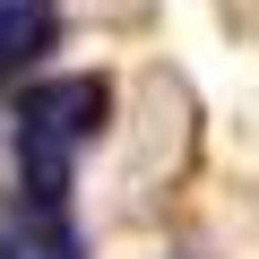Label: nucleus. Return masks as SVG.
Segmentation results:
<instances>
[{
  "instance_id": "1",
  "label": "nucleus",
  "mask_w": 259,
  "mask_h": 259,
  "mask_svg": "<svg viewBox=\"0 0 259 259\" xmlns=\"http://www.w3.org/2000/svg\"><path fill=\"white\" fill-rule=\"evenodd\" d=\"M104 121H112V87L104 78H44L18 95V121H9V139H18V199L35 207H69V173L78 156L104 139Z\"/></svg>"
},
{
  "instance_id": "2",
  "label": "nucleus",
  "mask_w": 259,
  "mask_h": 259,
  "mask_svg": "<svg viewBox=\"0 0 259 259\" xmlns=\"http://www.w3.org/2000/svg\"><path fill=\"white\" fill-rule=\"evenodd\" d=\"M0 259H87V233L69 225V207H0Z\"/></svg>"
},
{
  "instance_id": "3",
  "label": "nucleus",
  "mask_w": 259,
  "mask_h": 259,
  "mask_svg": "<svg viewBox=\"0 0 259 259\" xmlns=\"http://www.w3.org/2000/svg\"><path fill=\"white\" fill-rule=\"evenodd\" d=\"M52 26H61V0H0V87L52 52Z\"/></svg>"
}]
</instances>
